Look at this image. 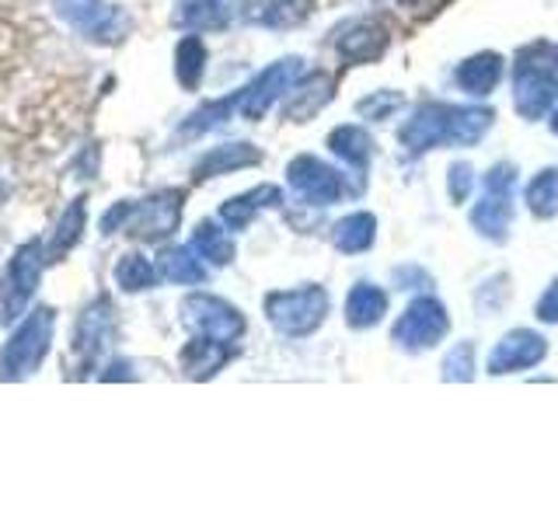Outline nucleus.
<instances>
[{"label": "nucleus", "instance_id": "1", "mask_svg": "<svg viewBox=\"0 0 558 523\" xmlns=\"http://www.w3.org/2000/svg\"><path fill=\"white\" fill-rule=\"evenodd\" d=\"M49 342H52V311L39 307L28 314L25 325L14 331L4 353H0V377L25 380L28 374H35L49 353Z\"/></svg>", "mask_w": 558, "mask_h": 523}, {"label": "nucleus", "instance_id": "2", "mask_svg": "<svg viewBox=\"0 0 558 523\" xmlns=\"http://www.w3.org/2000/svg\"><path fill=\"white\" fill-rule=\"evenodd\" d=\"M43 266H46V252L39 241L22 244L14 252L4 283H0V321H14L17 314H25L35 287H39Z\"/></svg>", "mask_w": 558, "mask_h": 523}, {"label": "nucleus", "instance_id": "3", "mask_svg": "<svg viewBox=\"0 0 558 523\" xmlns=\"http://www.w3.org/2000/svg\"><path fill=\"white\" fill-rule=\"evenodd\" d=\"M57 8L70 25L95 42H116L130 25L126 14L116 4H105V0H57Z\"/></svg>", "mask_w": 558, "mask_h": 523}, {"label": "nucleus", "instance_id": "4", "mask_svg": "<svg viewBox=\"0 0 558 523\" xmlns=\"http://www.w3.org/2000/svg\"><path fill=\"white\" fill-rule=\"evenodd\" d=\"M185 314H189V325H196L206 339L227 342L241 331L238 314L227 304L214 301V296H192V301H185Z\"/></svg>", "mask_w": 558, "mask_h": 523}, {"label": "nucleus", "instance_id": "5", "mask_svg": "<svg viewBox=\"0 0 558 523\" xmlns=\"http://www.w3.org/2000/svg\"><path fill=\"white\" fill-rule=\"evenodd\" d=\"M174 223H179V192H161V196L133 209V234L161 238L171 234Z\"/></svg>", "mask_w": 558, "mask_h": 523}, {"label": "nucleus", "instance_id": "6", "mask_svg": "<svg viewBox=\"0 0 558 523\" xmlns=\"http://www.w3.org/2000/svg\"><path fill=\"white\" fill-rule=\"evenodd\" d=\"M84 217H87L84 199L70 203V209H66V214L60 217V223H57V234H52V241H49L46 262H60L70 248H74L77 238H81V231H84Z\"/></svg>", "mask_w": 558, "mask_h": 523}, {"label": "nucleus", "instance_id": "7", "mask_svg": "<svg viewBox=\"0 0 558 523\" xmlns=\"http://www.w3.org/2000/svg\"><path fill=\"white\" fill-rule=\"evenodd\" d=\"M174 22L185 28H220L227 22V0H182Z\"/></svg>", "mask_w": 558, "mask_h": 523}, {"label": "nucleus", "instance_id": "8", "mask_svg": "<svg viewBox=\"0 0 558 523\" xmlns=\"http://www.w3.org/2000/svg\"><path fill=\"white\" fill-rule=\"evenodd\" d=\"M116 279L122 290H147L154 287V266L144 255H126L116 266Z\"/></svg>", "mask_w": 558, "mask_h": 523}, {"label": "nucleus", "instance_id": "9", "mask_svg": "<svg viewBox=\"0 0 558 523\" xmlns=\"http://www.w3.org/2000/svg\"><path fill=\"white\" fill-rule=\"evenodd\" d=\"M161 272L168 279H174V283H199V279H203V266L189 252H182V248L161 255Z\"/></svg>", "mask_w": 558, "mask_h": 523}, {"label": "nucleus", "instance_id": "10", "mask_svg": "<svg viewBox=\"0 0 558 523\" xmlns=\"http://www.w3.org/2000/svg\"><path fill=\"white\" fill-rule=\"evenodd\" d=\"M199 248V255L203 258H209V262H231V241H227L217 227H209V223H203L199 231H196V241H192Z\"/></svg>", "mask_w": 558, "mask_h": 523}, {"label": "nucleus", "instance_id": "11", "mask_svg": "<svg viewBox=\"0 0 558 523\" xmlns=\"http://www.w3.org/2000/svg\"><path fill=\"white\" fill-rule=\"evenodd\" d=\"M199 74H203V46L196 39H185L179 46V77H182V84L192 87L199 81Z\"/></svg>", "mask_w": 558, "mask_h": 523}, {"label": "nucleus", "instance_id": "12", "mask_svg": "<svg viewBox=\"0 0 558 523\" xmlns=\"http://www.w3.org/2000/svg\"><path fill=\"white\" fill-rule=\"evenodd\" d=\"M255 154H248V150H241V147H231V150H220V154H209L206 161L199 165V171L203 174H214L217 168H238V165H244V161H252Z\"/></svg>", "mask_w": 558, "mask_h": 523}]
</instances>
